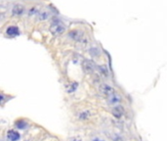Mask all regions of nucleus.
<instances>
[{
	"label": "nucleus",
	"instance_id": "nucleus-17",
	"mask_svg": "<svg viewBox=\"0 0 167 141\" xmlns=\"http://www.w3.org/2000/svg\"><path fill=\"white\" fill-rule=\"evenodd\" d=\"M71 141H82V140L78 137H72V138H71Z\"/></svg>",
	"mask_w": 167,
	"mask_h": 141
},
{
	"label": "nucleus",
	"instance_id": "nucleus-4",
	"mask_svg": "<svg viewBox=\"0 0 167 141\" xmlns=\"http://www.w3.org/2000/svg\"><path fill=\"white\" fill-rule=\"evenodd\" d=\"M68 35H70L73 40L75 41H81L83 39V36H84V33L83 31H79V30H73V31H71L70 33H68Z\"/></svg>",
	"mask_w": 167,
	"mask_h": 141
},
{
	"label": "nucleus",
	"instance_id": "nucleus-11",
	"mask_svg": "<svg viewBox=\"0 0 167 141\" xmlns=\"http://www.w3.org/2000/svg\"><path fill=\"white\" fill-rule=\"evenodd\" d=\"M90 116H91V114H90L89 111H83V112H81V113H79L78 119L81 120V121H86V120L89 119Z\"/></svg>",
	"mask_w": 167,
	"mask_h": 141
},
{
	"label": "nucleus",
	"instance_id": "nucleus-16",
	"mask_svg": "<svg viewBox=\"0 0 167 141\" xmlns=\"http://www.w3.org/2000/svg\"><path fill=\"white\" fill-rule=\"evenodd\" d=\"M35 13H37V9H36V7H32V8L30 10V12H28V16H33Z\"/></svg>",
	"mask_w": 167,
	"mask_h": 141
},
{
	"label": "nucleus",
	"instance_id": "nucleus-7",
	"mask_svg": "<svg viewBox=\"0 0 167 141\" xmlns=\"http://www.w3.org/2000/svg\"><path fill=\"white\" fill-rule=\"evenodd\" d=\"M100 90L106 97L109 96L112 93H113L114 91H116V90L113 89V87H112L111 85H108V84H102L101 87H100Z\"/></svg>",
	"mask_w": 167,
	"mask_h": 141
},
{
	"label": "nucleus",
	"instance_id": "nucleus-12",
	"mask_svg": "<svg viewBox=\"0 0 167 141\" xmlns=\"http://www.w3.org/2000/svg\"><path fill=\"white\" fill-rule=\"evenodd\" d=\"M98 70H99L100 74H101L103 77H107L108 76V70L107 69L106 66H98Z\"/></svg>",
	"mask_w": 167,
	"mask_h": 141
},
{
	"label": "nucleus",
	"instance_id": "nucleus-13",
	"mask_svg": "<svg viewBox=\"0 0 167 141\" xmlns=\"http://www.w3.org/2000/svg\"><path fill=\"white\" fill-rule=\"evenodd\" d=\"M47 18H48V13L46 11H40V12H38V19L40 21H45L47 20Z\"/></svg>",
	"mask_w": 167,
	"mask_h": 141
},
{
	"label": "nucleus",
	"instance_id": "nucleus-10",
	"mask_svg": "<svg viewBox=\"0 0 167 141\" xmlns=\"http://www.w3.org/2000/svg\"><path fill=\"white\" fill-rule=\"evenodd\" d=\"M19 32H20L19 29L17 27H14V26L9 27L7 29V35L9 36H16V35H19Z\"/></svg>",
	"mask_w": 167,
	"mask_h": 141
},
{
	"label": "nucleus",
	"instance_id": "nucleus-6",
	"mask_svg": "<svg viewBox=\"0 0 167 141\" xmlns=\"http://www.w3.org/2000/svg\"><path fill=\"white\" fill-rule=\"evenodd\" d=\"M112 113L114 118H116V119H121L122 116L124 115V108L122 106L116 105V107H113Z\"/></svg>",
	"mask_w": 167,
	"mask_h": 141
},
{
	"label": "nucleus",
	"instance_id": "nucleus-1",
	"mask_svg": "<svg viewBox=\"0 0 167 141\" xmlns=\"http://www.w3.org/2000/svg\"><path fill=\"white\" fill-rule=\"evenodd\" d=\"M66 30H67L66 26L60 21L53 22V23H52L51 27H50V32L53 35H56V36L63 35V33L66 31Z\"/></svg>",
	"mask_w": 167,
	"mask_h": 141
},
{
	"label": "nucleus",
	"instance_id": "nucleus-9",
	"mask_svg": "<svg viewBox=\"0 0 167 141\" xmlns=\"http://www.w3.org/2000/svg\"><path fill=\"white\" fill-rule=\"evenodd\" d=\"M15 126L18 128V129H26L30 125H28V122L25 120H18L16 122H15Z\"/></svg>",
	"mask_w": 167,
	"mask_h": 141
},
{
	"label": "nucleus",
	"instance_id": "nucleus-3",
	"mask_svg": "<svg viewBox=\"0 0 167 141\" xmlns=\"http://www.w3.org/2000/svg\"><path fill=\"white\" fill-rule=\"evenodd\" d=\"M108 99V103L109 105H117L120 101H121V97H120V95L118 93H116L114 91L113 93H112L109 96L107 97Z\"/></svg>",
	"mask_w": 167,
	"mask_h": 141
},
{
	"label": "nucleus",
	"instance_id": "nucleus-8",
	"mask_svg": "<svg viewBox=\"0 0 167 141\" xmlns=\"http://www.w3.org/2000/svg\"><path fill=\"white\" fill-rule=\"evenodd\" d=\"M24 12H25V7L22 6V5H21V4L15 5V6L13 7V9H12L13 16H17V17L22 16V14H24Z\"/></svg>",
	"mask_w": 167,
	"mask_h": 141
},
{
	"label": "nucleus",
	"instance_id": "nucleus-14",
	"mask_svg": "<svg viewBox=\"0 0 167 141\" xmlns=\"http://www.w3.org/2000/svg\"><path fill=\"white\" fill-rule=\"evenodd\" d=\"M77 86H78V84H77L76 82H72V83L71 84V85H70V87H68L67 91L70 92V93H71V92H73V91H75L76 88H77Z\"/></svg>",
	"mask_w": 167,
	"mask_h": 141
},
{
	"label": "nucleus",
	"instance_id": "nucleus-18",
	"mask_svg": "<svg viewBox=\"0 0 167 141\" xmlns=\"http://www.w3.org/2000/svg\"><path fill=\"white\" fill-rule=\"evenodd\" d=\"M92 141H104L103 139H100V138H94Z\"/></svg>",
	"mask_w": 167,
	"mask_h": 141
},
{
	"label": "nucleus",
	"instance_id": "nucleus-5",
	"mask_svg": "<svg viewBox=\"0 0 167 141\" xmlns=\"http://www.w3.org/2000/svg\"><path fill=\"white\" fill-rule=\"evenodd\" d=\"M6 136L9 141H19L21 139V134L18 131H14V129H10V131H8Z\"/></svg>",
	"mask_w": 167,
	"mask_h": 141
},
{
	"label": "nucleus",
	"instance_id": "nucleus-2",
	"mask_svg": "<svg viewBox=\"0 0 167 141\" xmlns=\"http://www.w3.org/2000/svg\"><path fill=\"white\" fill-rule=\"evenodd\" d=\"M82 67L86 74H91V73H93L95 70V64L91 60H84Z\"/></svg>",
	"mask_w": 167,
	"mask_h": 141
},
{
	"label": "nucleus",
	"instance_id": "nucleus-15",
	"mask_svg": "<svg viewBox=\"0 0 167 141\" xmlns=\"http://www.w3.org/2000/svg\"><path fill=\"white\" fill-rule=\"evenodd\" d=\"M112 140H113V141H124V140H123V138H122L121 136H120L119 134H117V133L113 135Z\"/></svg>",
	"mask_w": 167,
	"mask_h": 141
}]
</instances>
